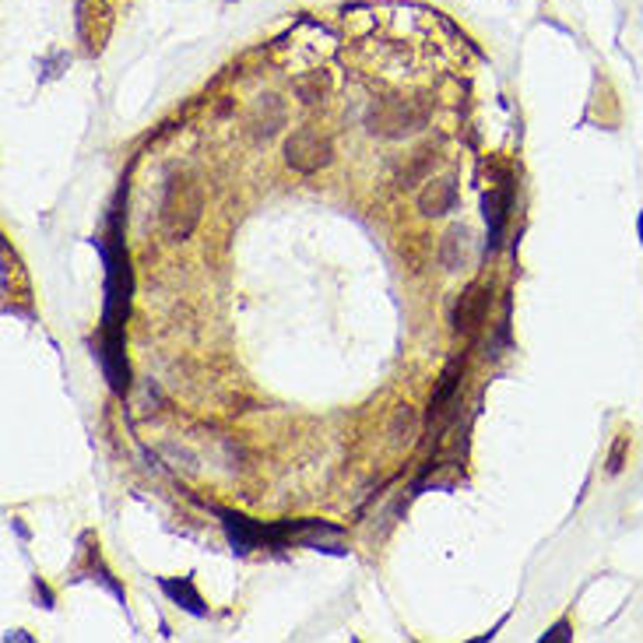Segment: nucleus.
<instances>
[{
  "label": "nucleus",
  "mask_w": 643,
  "mask_h": 643,
  "mask_svg": "<svg viewBox=\"0 0 643 643\" xmlns=\"http://www.w3.org/2000/svg\"><path fill=\"white\" fill-rule=\"evenodd\" d=\"M429 124V103L426 99H383L366 113V130L383 141L412 138Z\"/></svg>",
  "instance_id": "f257e3e1"
},
{
  "label": "nucleus",
  "mask_w": 643,
  "mask_h": 643,
  "mask_svg": "<svg viewBox=\"0 0 643 643\" xmlns=\"http://www.w3.org/2000/svg\"><path fill=\"white\" fill-rule=\"evenodd\" d=\"M200 211H205V194H200V183L194 176H173L162 197V226L169 236L176 240H187L194 226L200 222Z\"/></svg>",
  "instance_id": "f03ea898"
},
{
  "label": "nucleus",
  "mask_w": 643,
  "mask_h": 643,
  "mask_svg": "<svg viewBox=\"0 0 643 643\" xmlns=\"http://www.w3.org/2000/svg\"><path fill=\"white\" fill-rule=\"evenodd\" d=\"M331 156H334L331 138L320 127H299L285 141V162L296 173H317V169H324L331 162Z\"/></svg>",
  "instance_id": "7ed1b4c3"
},
{
  "label": "nucleus",
  "mask_w": 643,
  "mask_h": 643,
  "mask_svg": "<svg viewBox=\"0 0 643 643\" xmlns=\"http://www.w3.org/2000/svg\"><path fill=\"white\" fill-rule=\"evenodd\" d=\"M74 22H78V36L84 49H89V54H103L110 43V32H113V11L106 0H78Z\"/></svg>",
  "instance_id": "20e7f679"
},
{
  "label": "nucleus",
  "mask_w": 643,
  "mask_h": 643,
  "mask_svg": "<svg viewBox=\"0 0 643 643\" xmlns=\"http://www.w3.org/2000/svg\"><path fill=\"white\" fill-rule=\"evenodd\" d=\"M489 299H493L489 285H468L464 296L457 299V307H453V334H464V337L475 334L485 320Z\"/></svg>",
  "instance_id": "39448f33"
},
{
  "label": "nucleus",
  "mask_w": 643,
  "mask_h": 643,
  "mask_svg": "<svg viewBox=\"0 0 643 643\" xmlns=\"http://www.w3.org/2000/svg\"><path fill=\"white\" fill-rule=\"evenodd\" d=\"M471 261V232L464 226H450L439 240V264L447 271H461Z\"/></svg>",
  "instance_id": "423d86ee"
},
{
  "label": "nucleus",
  "mask_w": 643,
  "mask_h": 643,
  "mask_svg": "<svg viewBox=\"0 0 643 643\" xmlns=\"http://www.w3.org/2000/svg\"><path fill=\"white\" fill-rule=\"evenodd\" d=\"M278 127H285V106H282V99L278 95H264L261 103H257V110H253V116H250V134H253V138L267 141V138H275Z\"/></svg>",
  "instance_id": "0eeeda50"
},
{
  "label": "nucleus",
  "mask_w": 643,
  "mask_h": 643,
  "mask_svg": "<svg viewBox=\"0 0 643 643\" xmlns=\"http://www.w3.org/2000/svg\"><path fill=\"white\" fill-rule=\"evenodd\" d=\"M457 200V187L450 176H439V180H426V191L418 194V211L422 215H447Z\"/></svg>",
  "instance_id": "6e6552de"
},
{
  "label": "nucleus",
  "mask_w": 643,
  "mask_h": 643,
  "mask_svg": "<svg viewBox=\"0 0 643 643\" xmlns=\"http://www.w3.org/2000/svg\"><path fill=\"white\" fill-rule=\"evenodd\" d=\"M222 520H226L229 541H232V546L240 549V552H246V549L257 546V541L271 538V531H267V528H261V524H253V520H246V517H240V514L222 510Z\"/></svg>",
  "instance_id": "1a4fd4ad"
},
{
  "label": "nucleus",
  "mask_w": 643,
  "mask_h": 643,
  "mask_svg": "<svg viewBox=\"0 0 643 643\" xmlns=\"http://www.w3.org/2000/svg\"><path fill=\"white\" fill-rule=\"evenodd\" d=\"M485 222H489V250L500 246V236H503V226H506V208H510V191H489L485 194Z\"/></svg>",
  "instance_id": "9d476101"
},
{
  "label": "nucleus",
  "mask_w": 643,
  "mask_h": 643,
  "mask_svg": "<svg viewBox=\"0 0 643 643\" xmlns=\"http://www.w3.org/2000/svg\"><path fill=\"white\" fill-rule=\"evenodd\" d=\"M415 433H418V415L415 409H409V404H401V409L394 412L391 426H387V436H391V447H412L415 444Z\"/></svg>",
  "instance_id": "9b49d317"
},
{
  "label": "nucleus",
  "mask_w": 643,
  "mask_h": 643,
  "mask_svg": "<svg viewBox=\"0 0 643 643\" xmlns=\"http://www.w3.org/2000/svg\"><path fill=\"white\" fill-rule=\"evenodd\" d=\"M162 590L169 598H176L187 612H194V616H205L208 608H205V601H200V595L194 590V584L191 581H162Z\"/></svg>",
  "instance_id": "f8f14e48"
},
{
  "label": "nucleus",
  "mask_w": 643,
  "mask_h": 643,
  "mask_svg": "<svg viewBox=\"0 0 643 643\" xmlns=\"http://www.w3.org/2000/svg\"><path fill=\"white\" fill-rule=\"evenodd\" d=\"M328 89H331V81H328L324 71H317V74H310V78H299V81H296V95H299L307 106L320 103V99L328 95Z\"/></svg>",
  "instance_id": "ddd939ff"
},
{
  "label": "nucleus",
  "mask_w": 643,
  "mask_h": 643,
  "mask_svg": "<svg viewBox=\"0 0 643 643\" xmlns=\"http://www.w3.org/2000/svg\"><path fill=\"white\" fill-rule=\"evenodd\" d=\"M453 391H457V366L447 369L444 383H439V391L433 394V404H429V422H439L447 415V404L453 401Z\"/></svg>",
  "instance_id": "4468645a"
},
{
  "label": "nucleus",
  "mask_w": 643,
  "mask_h": 643,
  "mask_svg": "<svg viewBox=\"0 0 643 643\" xmlns=\"http://www.w3.org/2000/svg\"><path fill=\"white\" fill-rule=\"evenodd\" d=\"M436 162V156H433V151H418V156H415V162H412V169H409V173H404L401 176V183H404V187H409V183H415V180H426L429 176V165Z\"/></svg>",
  "instance_id": "2eb2a0df"
},
{
  "label": "nucleus",
  "mask_w": 643,
  "mask_h": 643,
  "mask_svg": "<svg viewBox=\"0 0 643 643\" xmlns=\"http://www.w3.org/2000/svg\"><path fill=\"white\" fill-rule=\"evenodd\" d=\"M625 447H630V433H619V439H616V447H612V453H608V471H622V457H625Z\"/></svg>",
  "instance_id": "dca6fc26"
},
{
  "label": "nucleus",
  "mask_w": 643,
  "mask_h": 643,
  "mask_svg": "<svg viewBox=\"0 0 643 643\" xmlns=\"http://www.w3.org/2000/svg\"><path fill=\"white\" fill-rule=\"evenodd\" d=\"M570 633H566V622H560V625H555V630L552 633H546V640H566Z\"/></svg>",
  "instance_id": "f3484780"
},
{
  "label": "nucleus",
  "mask_w": 643,
  "mask_h": 643,
  "mask_svg": "<svg viewBox=\"0 0 643 643\" xmlns=\"http://www.w3.org/2000/svg\"><path fill=\"white\" fill-rule=\"evenodd\" d=\"M640 236H643V215H640Z\"/></svg>",
  "instance_id": "a211bd4d"
}]
</instances>
